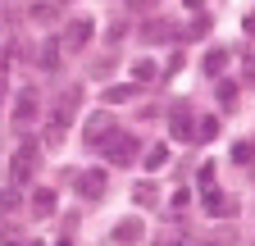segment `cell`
I'll list each match as a JSON object with an SVG mask.
<instances>
[{
  "mask_svg": "<svg viewBox=\"0 0 255 246\" xmlns=\"http://www.w3.org/2000/svg\"><path fill=\"white\" fill-rule=\"evenodd\" d=\"M101 150H105L114 164H132V160H137V137H132V132H110V137L101 141Z\"/></svg>",
  "mask_w": 255,
  "mask_h": 246,
  "instance_id": "6da1fadb",
  "label": "cell"
},
{
  "mask_svg": "<svg viewBox=\"0 0 255 246\" xmlns=\"http://www.w3.org/2000/svg\"><path fill=\"white\" fill-rule=\"evenodd\" d=\"M105 187H110V173H105V169H87V173L78 178V196H82V201L105 196Z\"/></svg>",
  "mask_w": 255,
  "mask_h": 246,
  "instance_id": "7a4b0ae2",
  "label": "cell"
},
{
  "mask_svg": "<svg viewBox=\"0 0 255 246\" xmlns=\"http://www.w3.org/2000/svg\"><path fill=\"white\" fill-rule=\"evenodd\" d=\"M96 32V23L91 18H69V27H64V50H82Z\"/></svg>",
  "mask_w": 255,
  "mask_h": 246,
  "instance_id": "3957f363",
  "label": "cell"
},
{
  "mask_svg": "<svg viewBox=\"0 0 255 246\" xmlns=\"http://www.w3.org/2000/svg\"><path fill=\"white\" fill-rule=\"evenodd\" d=\"M191 132H196V123H191V110H187V105H173V114H169V137L187 141Z\"/></svg>",
  "mask_w": 255,
  "mask_h": 246,
  "instance_id": "277c9868",
  "label": "cell"
},
{
  "mask_svg": "<svg viewBox=\"0 0 255 246\" xmlns=\"http://www.w3.org/2000/svg\"><path fill=\"white\" fill-rule=\"evenodd\" d=\"M110 132H114L110 114H91V119H87V146H101V141H105Z\"/></svg>",
  "mask_w": 255,
  "mask_h": 246,
  "instance_id": "5b68a950",
  "label": "cell"
},
{
  "mask_svg": "<svg viewBox=\"0 0 255 246\" xmlns=\"http://www.w3.org/2000/svg\"><path fill=\"white\" fill-rule=\"evenodd\" d=\"M32 169H37V146H23L18 155H14V182H27Z\"/></svg>",
  "mask_w": 255,
  "mask_h": 246,
  "instance_id": "8992f818",
  "label": "cell"
},
{
  "mask_svg": "<svg viewBox=\"0 0 255 246\" xmlns=\"http://www.w3.org/2000/svg\"><path fill=\"white\" fill-rule=\"evenodd\" d=\"M141 233H146L141 219H123V224L114 228V242H119V246H132V242H141Z\"/></svg>",
  "mask_w": 255,
  "mask_h": 246,
  "instance_id": "52a82bcc",
  "label": "cell"
},
{
  "mask_svg": "<svg viewBox=\"0 0 255 246\" xmlns=\"http://www.w3.org/2000/svg\"><path fill=\"white\" fill-rule=\"evenodd\" d=\"M32 119H37V91H23L14 105V123H32Z\"/></svg>",
  "mask_w": 255,
  "mask_h": 246,
  "instance_id": "ba28073f",
  "label": "cell"
},
{
  "mask_svg": "<svg viewBox=\"0 0 255 246\" xmlns=\"http://www.w3.org/2000/svg\"><path fill=\"white\" fill-rule=\"evenodd\" d=\"M205 210L214 214V219H228V214H233V201L223 196V192H210V187H205Z\"/></svg>",
  "mask_w": 255,
  "mask_h": 246,
  "instance_id": "9c48e42d",
  "label": "cell"
},
{
  "mask_svg": "<svg viewBox=\"0 0 255 246\" xmlns=\"http://www.w3.org/2000/svg\"><path fill=\"white\" fill-rule=\"evenodd\" d=\"M223 69H228V50H205V78H223Z\"/></svg>",
  "mask_w": 255,
  "mask_h": 246,
  "instance_id": "30bf717a",
  "label": "cell"
},
{
  "mask_svg": "<svg viewBox=\"0 0 255 246\" xmlns=\"http://www.w3.org/2000/svg\"><path fill=\"white\" fill-rule=\"evenodd\" d=\"M191 137H196V141H214V137H219V119L205 114V119L196 123V132H191Z\"/></svg>",
  "mask_w": 255,
  "mask_h": 246,
  "instance_id": "8fae6325",
  "label": "cell"
},
{
  "mask_svg": "<svg viewBox=\"0 0 255 246\" xmlns=\"http://www.w3.org/2000/svg\"><path fill=\"white\" fill-rule=\"evenodd\" d=\"M164 37H169V23H164V18H150V23L141 27V41H164Z\"/></svg>",
  "mask_w": 255,
  "mask_h": 246,
  "instance_id": "7c38bea8",
  "label": "cell"
},
{
  "mask_svg": "<svg viewBox=\"0 0 255 246\" xmlns=\"http://www.w3.org/2000/svg\"><path fill=\"white\" fill-rule=\"evenodd\" d=\"M59 50H64L59 41H46V46H41V59H37V64H41V69H55V64H64V59H59Z\"/></svg>",
  "mask_w": 255,
  "mask_h": 246,
  "instance_id": "4fadbf2b",
  "label": "cell"
},
{
  "mask_svg": "<svg viewBox=\"0 0 255 246\" xmlns=\"http://www.w3.org/2000/svg\"><path fill=\"white\" fill-rule=\"evenodd\" d=\"M32 210H37L41 219H46V214L55 210V192H32Z\"/></svg>",
  "mask_w": 255,
  "mask_h": 246,
  "instance_id": "5bb4252c",
  "label": "cell"
},
{
  "mask_svg": "<svg viewBox=\"0 0 255 246\" xmlns=\"http://www.w3.org/2000/svg\"><path fill=\"white\" fill-rule=\"evenodd\" d=\"M137 96V87H110L105 91V105H123V101H132Z\"/></svg>",
  "mask_w": 255,
  "mask_h": 246,
  "instance_id": "9a60e30c",
  "label": "cell"
},
{
  "mask_svg": "<svg viewBox=\"0 0 255 246\" xmlns=\"http://www.w3.org/2000/svg\"><path fill=\"white\" fill-rule=\"evenodd\" d=\"M155 196H159V192H155V182H137V187H132V201H137V205H150Z\"/></svg>",
  "mask_w": 255,
  "mask_h": 246,
  "instance_id": "2e32d148",
  "label": "cell"
},
{
  "mask_svg": "<svg viewBox=\"0 0 255 246\" xmlns=\"http://www.w3.org/2000/svg\"><path fill=\"white\" fill-rule=\"evenodd\" d=\"M164 160H169V146H150L146 150V169H159Z\"/></svg>",
  "mask_w": 255,
  "mask_h": 246,
  "instance_id": "e0dca14e",
  "label": "cell"
},
{
  "mask_svg": "<svg viewBox=\"0 0 255 246\" xmlns=\"http://www.w3.org/2000/svg\"><path fill=\"white\" fill-rule=\"evenodd\" d=\"M132 78L137 82H150L155 78V64H150V59H137V64H132Z\"/></svg>",
  "mask_w": 255,
  "mask_h": 246,
  "instance_id": "ac0fdd59",
  "label": "cell"
},
{
  "mask_svg": "<svg viewBox=\"0 0 255 246\" xmlns=\"http://www.w3.org/2000/svg\"><path fill=\"white\" fill-rule=\"evenodd\" d=\"M210 23H214V18H210V14H201V18H196V23H191V27H187V32H182V37H205V32H210Z\"/></svg>",
  "mask_w": 255,
  "mask_h": 246,
  "instance_id": "d6986e66",
  "label": "cell"
},
{
  "mask_svg": "<svg viewBox=\"0 0 255 246\" xmlns=\"http://www.w3.org/2000/svg\"><path fill=\"white\" fill-rule=\"evenodd\" d=\"M251 155H255L251 141H237V146H233V160H237V164H251Z\"/></svg>",
  "mask_w": 255,
  "mask_h": 246,
  "instance_id": "ffe728a7",
  "label": "cell"
},
{
  "mask_svg": "<svg viewBox=\"0 0 255 246\" xmlns=\"http://www.w3.org/2000/svg\"><path fill=\"white\" fill-rule=\"evenodd\" d=\"M114 73V59H96V64H91V78H110Z\"/></svg>",
  "mask_w": 255,
  "mask_h": 246,
  "instance_id": "44dd1931",
  "label": "cell"
},
{
  "mask_svg": "<svg viewBox=\"0 0 255 246\" xmlns=\"http://www.w3.org/2000/svg\"><path fill=\"white\" fill-rule=\"evenodd\" d=\"M219 101L233 105V101H237V87H233V82H219Z\"/></svg>",
  "mask_w": 255,
  "mask_h": 246,
  "instance_id": "7402d4cb",
  "label": "cell"
},
{
  "mask_svg": "<svg viewBox=\"0 0 255 246\" xmlns=\"http://www.w3.org/2000/svg\"><path fill=\"white\" fill-rule=\"evenodd\" d=\"M128 9H132V14H150L155 0H128Z\"/></svg>",
  "mask_w": 255,
  "mask_h": 246,
  "instance_id": "603a6c76",
  "label": "cell"
},
{
  "mask_svg": "<svg viewBox=\"0 0 255 246\" xmlns=\"http://www.w3.org/2000/svg\"><path fill=\"white\" fill-rule=\"evenodd\" d=\"M196 182H201V187H214V164H205V169L196 173Z\"/></svg>",
  "mask_w": 255,
  "mask_h": 246,
  "instance_id": "cb8c5ba5",
  "label": "cell"
},
{
  "mask_svg": "<svg viewBox=\"0 0 255 246\" xmlns=\"http://www.w3.org/2000/svg\"><path fill=\"white\" fill-rule=\"evenodd\" d=\"M155 246H182V242L178 237H164V242H155Z\"/></svg>",
  "mask_w": 255,
  "mask_h": 246,
  "instance_id": "d4e9b609",
  "label": "cell"
},
{
  "mask_svg": "<svg viewBox=\"0 0 255 246\" xmlns=\"http://www.w3.org/2000/svg\"><path fill=\"white\" fill-rule=\"evenodd\" d=\"M187 5H191V9H201V5H205V0H187Z\"/></svg>",
  "mask_w": 255,
  "mask_h": 246,
  "instance_id": "484cf974",
  "label": "cell"
},
{
  "mask_svg": "<svg viewBox=\"0 0 255 246\" xmlns=\"http://www.w3.org/2000/svg\"><path fill=\"white\" fill-rule=\"evenodd\" d=\"M0 101H5V78H0Z\"/></svg>",
  "mask_w": 255,
  "mask_h": 246,
  "instance_id": "4316f807",
  "label": "cell"
},
{
  "mask_svg": "<svg viewBox=\"0 0 255 246\" xmlns=\"http://www.w3.org/2000/svg\"><path fill=\"white\" fill-rule=\"evenodd\" d=\"M59 5H69V0H59Z\"/></svg>",
  "mask_w": 255,
  "mask_h": 246,
  "instance_id": "83f0119b",
  "label": "cell"
},
{
  "mask_svg": "<svg viewBox=\"0 0 255 246\" xmlns=\"http://www.w3.org/2000/svg\"><path fill=\"white\" fill-rule=\"evenodd\" d=\"M27 246H37V242H27Z\"/></svg>",
  "mask_w": 255,
  "mask_h": 246,
  "instance_id": "f1b7e54d",
  "label": "cell"
}]
</instances>
